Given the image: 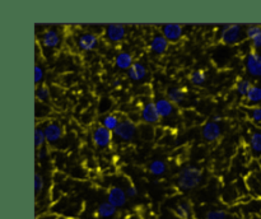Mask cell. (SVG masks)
Listing matches in <instances>:
<instances>
[{
    "label": "cell",
    "mask_w": 261,
    "mask_h": 219,
    "mask_svg": "<svg viewBox=\"0 0 261 219\" xmlns=\"http://www.w3.org/2000/svg\"><path fill=\"white\" fill-rule=\"evenodd\" d=\"M98 43H99L98 36L93 32L82 33V35L78 37V40H76L78 48L82 51L96 50L97 46H98Z\"/></svg>",
    "instance_id": "8fae6325"
},
{
    "label": "cell",
    "mask_w": 261,
    "mask_h": 219,
    "mask_svg": "<svg viewBox=\"0 0 261 219\" xmlns=\"http://www.w3.org/2000/svg\"><path fill=\"white\" fill-rule=\"evenodd\" d=\"M36 219H59V216H56L55 214H43V215L37 216Z\"/></svg>",
    "instance_id": "8d00e7d4"
},
{
    "label": "cell",
    "mask_w": 261,
    "mask_h": 219,
    "mask_svg": "<svg viewBox=\"0 0 261 219\" xmlns=\"http://www.w3.org/2000/svg\"><path fill=\"white\" fill-rule=\"evenodd\" d=\"M249 145L254 157H261V130H255L251 132Z\"/></svg>",
    "instance_id": "ffe728a7"
},
{
    "label": "cell",
    "mask_w": 261,
    "mask_h": 219,
    "mask_svg": "<svg viewBox=\"0 0 261 219\" xmlns=\"http://www.w3.org/2000/svg\"><path fill=\"white\" fill-rule=\"evenodd\" d=\"M155 107H157V111L160 114L161 119H168L173 115L175 112V104L170 101L168 98H158L154 102Z\"/></svg>",
    "instance_id": "2e32d148"
},
{
    "label": "cell",
    "mask_w": 261,
    "mask_h": 219,
    "mask_svg": "<svg viewBox=\"0 0 261 219\" xmlns=\"http://www.w3.org/2000/svg\"><path fill=\"white\" fill-rule=\"evenodd\" d=\"M252 86H254V84H252L251 80H249V79H240L239 83L236 84L237 93L241 97H246L247 93L250 92V89L252 88Z\"/></svg>",
    "instance_id": "4316f807"
},
{
    "label": "cell",
    "mask_w": 261,
    "mask_h": 219,
    "mask_svg": "<svg viewBox=\"0 0 261 219\" xmlns=\"http://www.w3.org/2000/svg\"><path fill=\"white\" fill-rule=\"evenodd\" d=\"M59 219H75V218H59Z\"/></svg>",
    "instance_id": "f35d334b"
},
{
    "label": "cell",
    "mask_w": 261,
    "mask_h": 219,
    "mask_svg": "<svg viewBox=\"0 0 261 219\" xmlns=\"http://www.w3.org/2000/svg\"><path fill=\"white\" fill-rule=\"evenodd\" d=\"M250 117L254 122H261V107H254L250 111Z\"/></svg>",
    "instance_id": "836d02e7"
},
{
    "label": "cell",
    "mask_w": 261,
    "mask_h": 219,
    "mask_svg": "<svg viewBox=\"0 0 261 219\" xmlns=\"http://www.w3.org/2000/svg\"><path fill=\"white\" fill-rule=\"evenodd\" d=\"M219 38L224 45H236L242 40V25L226 24L222 28Z\"/></svg>",
    "instance_id": "277c9868"
},
{
    "label": "cell",
    "mask_w": 261,
    "mask_h": 219,
    "mask_svg": "<svg viewBox=\"0 0 261 219\" xmlns=\"http://www.w3.org/2000/svg\"><path fill=\"white\" fill-rule=\"evenodd\" d=\"M120 121L121 120H120V117L116 114H107L101 119V125L106 127V129L111 130V131H115L116 127L119 126Z\"/></svg>",
    "instance_id": "cb8c5ba5"
},
{
    "label": "cell",
    "mask_w": 261,
    "mask_h": 219,
    "mask_svg": "<svg viewBox=\"0 0 261 219\" xmlns=\"http://www.w3.org/2000/svg\"><path fill=\"white\" fill-rule=\"evenodd\" d=\"M245 68L252 78H261V52L251 51L247 53L246 60H245Z\"/></svg>",
    "instance_id": "5b68a950"
},
{
    "label": "cell",
    "mask_w": 261,
    "mask_h": 219,
    "mask_svg": "<svg viewBox=\"0 0 261 219\" xmlns=\"http://www.w3.org/2000/svg\"><path fill=\"white\" fill-rule=\"evenodd\" d=\"M43 131H45L46 140H47L48 144H55V143H58L63 138L64 134L63 126L58 121H48L43 126Z\"/></svg>",
    "instance_id": "52a82bcc"
},
{
    "label": "cell",
    "mask_w": 261,
    "mask_h": 219,
    "mask_svg": "<svg viewBox=\"0 0 261 219\" xmlns=\"http://www.w3.org/2000/svg\"><path fill=\"white\" fill-rule=\"evenodd\" d=\"M148 171L153 176H163L167 172V163L162 159H154L148 166Z\"/></svg>",
    "instance_id": "603a6c76"
},
{
    "label": "cell",
    "mask_w": 261,
    "mask_h": 219,
    "mask_svg": "<svg viewBox=\"0 0 261 219\" xmlns=\"http://www.w3.org/2000/svg\"><path fill=\"white\" fill-rule=\"evenodd\" d=\"M107 201H109L111 205H114L115 208H122V206L126 205L127 203L126 191L122 190L119 186H112L109 190V193H107Z\"/></svg>",
    "instance_id": "9c48e42d"
},
{
    "label": "cell",
    "mask_w": 261,
    "mask_h": 219,
    "mask_svg": "<svg viewBox=\"0 0 261 219\" xmlns=\"http://www.w3.org/2000/svg\"><path fill=\"white\" fill-rule=\"evenodd\" d=\"M166 94H167V98L173 104H181L186 99V92L182 88H178V87H171V88L167 89Z\"/></svg>",
    "instance_id": "d6986e66"
},
{
    "label": "cell",
    "mask_w": 261,
    "mask_h": 219,
    "mask_svg": "<svg viewBox=\"0 0 261 219\" xmlns=\"http://www.w3.org/2000/svg\"><path fill=\"white\" fill-rule=\"evenodd\" d=\"M127 78L130 79V80H134V81H140L143 80V79L145 78V76L148 75V70H147V66L144 65V64L142 63H138V61H135L134 64H133L132 68L127 70Z\"/></svg>",
    "instance_id": "e0dca14e"
},
{
    "label": "cell",
    "mask_w": 261,
    "mask_h": 219,
    "mask_svg": "<svg viewBox=\"0 0 261 219\" xmlns=\"http://www.w3.org/2000/svg\"><path fill=\"white\" fill-rule=\"evenodd\" d=\"M201 136H203V139L208 143L217 142V140L222 136L221 125L212 121V120L205 122L204 126L201 127Z\"/></svg>",
    "instance_id": "30bf717a"
},
{
    "label": "cell",
    "mask_w": 261,
    "mask_h": 219,
    "mask_svg": "<svg viewBox=\"0 0 261 219\" xmlns=\"http://www.w3.org/2000/svg\"><path fill=\"white\" fill-rule=\"evenodd\" d=\"M175 214L177 218L180 219H191L193 215V209H191V204L188 200H181L177 203L175 208Z\"/></svg>",
    "instance_id": "44dd1931"
},
{
    "label": "cell",
    "mask_w": 261,
    "mask_h": 219,
    "mask_svg": "<svg viewBox=\"0 0 261 219\" xmlns=\"http://www.w3.org/2000/svg\"><path fill=\"white\" fill-rule=\"evenodd\" d=\"M247 40L251 41V45L254 51H261V25L250 24L246 28Z\"/></svg>",
    "instance_id": "5bb4252c"
},
{
    "label": "cell",
    "mask_w": 261,
    "mask_h": 219,
    "mask_svg": "<svg viewBox=\"0 0 261 219\" xmlns=\"http://www.w3.org/2000/svg\"><path fill=\"white\" fill-rule=\"evenodd\" d=\"M203 181V171L196 166H186L177 175V187L181 191H191L199 187Z\"/></svg>",
    "instance_id": "6da1fadb"
},
{
    "label": "cell",
    "mask_w": 261,
    "mask_h": 219,
    "mask_svg": "<svg viewBox=\"0 0 261 219\" xmlns=\"http://www.w3.org/2000/svg\"><path fill=\"white\" fill-rule=\"evenodd\" d=\"M190 81L196 87L204 86V83L206 81V73L201 69H198V70H194L193 73L190 74Z\"/></svg>",
    "instance_id": "d4e9b609"
},
{
    "label": "cell",
    "mask_w": 261,
    "mask_h": 219,
    "mask_svg": "<svg viewBox=\"0 0 261 219\" xmlns=\"http://www.w3.org/2000/svg\"><path fill=\"white\" fill-rule=\"evenodd\" d=\"M134 63V58H133L132 53L127 52V51H121V52L117 53L116 58H115V65H116V68L120 69V70L127 71L132 68Z\"/></svg>",
    "instance_id": "ac0fdd59"
},
{
    "label": "cell",
    "mask_w": 261,
    "mask_h": 219,
    "mask_svg": "<svg viewBox=\"0 0 261 219\" xmlns=\"http://www.w3.org/2000/svg\"><path fill=\"white\" fill-rule=\"evenodd\" d=\"M43 79H45V70H43L42 66H40L38 64H36L35 65V83L36 86H40L41 83L43 81Z\"/></svg>",
    "instance_id": "1f68e13d"
},
{
    "label": "cell",
    "mask_w": 261,
    "mask_h": 219,
    "mask_svg": "<svg viewBox=\"0 0 261 219\" xmlns=\"http://www.w3.org/2000/svg\"><path fill=\"white\" fill-rule=\"evenodd\" d=\"M246 101L251 104H257L261 102V87L260 86H252L247 96L245 97Z\"/></svg>",
    "instance_id": "484cf974"
},
{
    "label": "cell",
    "mask_w": 261,
    "mask_h": 219,
    "mask_svg": "<svg viewBox=\"0 0 261 219\" xmlns=\"http://www.w3.org/2000/svg\"><path fill=\"white\" fill-rule=\"evenodd\" d=\"M162 35L168 42H177L184 36V27L178 23H167L162 27Z\"/></svg>",
    "instance_id": "7c38bea8"
},
{
    "label": "cell",
    "mask_w": 261,
    "mask_h": 219,
    "mask_svg": "<svg viewBox=\"0 0 261 219\" xmlns=\"http://www.w3.org/2000/svg\"><path fill=\"white\" fill-rule=\"evenodd\" d=\"M45 190V178L42 175H40L38 172L35 173V194L36 196H38L40 194L43 193Z\"/></svg>",
    "instance_id": "4dcf8cb0"
},
{
    "label": "cell",
    "mask_w": 261,
    "mask_h": 219,
    "mask_svg": "<svg viewBox=\"0 0 261 219\" xmlns=\"http://www.w3.org/2000/svg\"><path fill=\"white\" fill-rule=\"evenodd\" d=\"M137 124L133 120L122 119L120 121L119 126L114 131V135L116 138H119L120 140H122V142H132L135 138V135H137Z\"/></svg>",
    "instance_id": "7a4b0ae2"
},
{
    "label": "cell",
    "mask_w": 261,
    "mask_h": 219,
    "mask_svg": "<svg viewBox=\"0 0 261 219\" xmlns=\"http://www.w3.org/2000/svg\"><path fill=\"white\" fill-rule=\"evenodd\" d=\"M114 131L106 129L102 125L94 127L93 132H92V142L96 145L97 148H101V149H106L111 145L112 139H114Z\"/></svg>",
    "instance_id": "3957f363"
},
{
    "label": "cell",
    "mask_w": 261,
    "mask_h": 219,
    "mask_svg": "<svg viewBox=\"0 0 261 219\" xmlns=\"http://www.w3.org/2000/svg\"><path fill=\"white\" fill-rule=\"evenodd\" d=\"M229 214L222 209H212L205 214V219H228Z\"/></svg>",
    "instance_id": "f546056e"
},
{
    "label": "cell",
    "mask_w": 261,
    "mask_h": 219,
    "mask_svg": "<svg viewBox=\"0 0 261 219\" xmlns=\"http://www.w3.org/2000/svg\"><path fill=\"white\" fill-rule=\"evenodd\" d=\"M140 119H142V121L147 125H154L160 122L161 116L160 114H158L154 102H147V103L143 106L142 111H140Z\"/></svg>",
    "instance_id": "ba28073f"
},
{
    "label": "cell",
    "mask_w": 261,
    "mask_h": 219,
    "mask_svg": "<svg viewBox=\"0 0 261 219\" xmlns=\"http://www.w3.org/2000/svg\"><path fill=\"white\" fill-rule=\"evenodd\" d=\"M47 143L46 140L45 131H43V127L36 126L35 127V147L36 149H40V148L45 147V144Z\"/></svg>",
    "instance_id": "83f0119b"
},
{
    "label": "cell",
    "mask_w": 261,
    "mask_h": 219,
    "mask_svg": "<svg viewBox=\"0 0 261 219\" xmlns=\"http://www.w3.org/2000/svg\"><path fill=\"white\" fill-rule=\"evenodd\" d=\"M222 120H223V117H222V115H219V114L213 115V117H212V121L217 122V124H219V122H221Z\"/></svg>",
    "instance_id": "74e56055"
},
{
    "label": "cell",
    "mask_w": 261,
    "mask_h": 219,
    "mask_svg": "<svg viewBox=\"0 0 261 219\" xmlns=\"http://www.w3.org/2000/svg\"><path fill=\"white\" fill-rule=\"evenodd\" d=\"M111 86H112V88H120V87L122 86V80L120 78H115V79H112V81H111Z\"/></svg>",
    "instance_id": "d590c367"
},
{
    "label": "cell",
    "mask_w": 261,
    "mask_h": 219,
    "mask_svg": "<svg viewBox=\"0 0 261 219\" xmlns=\"http://www.w3.org/2000/svg\"><path fill=\"white\" fill-rule=\"evenodd\" d=\"M125 191H126L127 198H135L138 195V188L134 185H130Z\"/></svg>",
    "instance_id": "e575fe53"
},
{
    "label": "cell",
    "mask_w": 261,
    "mask_h": 219,
    "mask_svg": "<svg viewBox=\"0 0 261 219\" xmlns=\"http://www.w3.org/2000/svg\"><path fill=\"white\" fill-rule=\"evenodd\" d=\"M117 213V208H115L114 205L109 203V201H103V203L99 204L97 206V215L99 218H103V219H109L112 218L114 215H116Z\"/></svg>",
    "instance_id": "7402d4cb"
},
{
    "label": "cell",
    "mask_w": 261,
    "mask_h": 219,
    "mask_svg": "<svg viewBox=\"0 0 261 219\" xmlns=\"http://www.w3.org/2000/svg\"><path fill=\"white\" fill-rule=\"evenodd\" d=\"M48 157V150L45 147L40 148V149H36V159L43 162L45 159H47Z\"/></svg>",
    "instance_id": "d6a6232c"
},
{
    "label": "cell",
    "mask_w": 261,
    "mask_h": 219,
    "mask_svg": "<svg viewBox=\"0 0 261 219\" xmlns=\"http://www.w3.org/2000/svg\"><path fill=\"white\" fill-rule=\"evenodd\" d=\"M41 41H42V45L47 48H55L60 45L61 38L60 35L56 30L54 28H48L45 32L42 33V37H41Z\"/></svg>",
    "instance_id": "9a60e30c"
},
{
    "label": "cell",
    "mask_w": 261,
    "mask_h": 219,
    "mask_svg": "<svg viewBox=\"0 0 261 219\" xmlns=\"http://www.w3.org/2000/svg\"><path fill=\"white\" fill-rule=\"evenodd\" d=\"M168 45H170V42L166 40L165 36L158 33V35L153 36L152 40H150L149 50L152 51L153 53H155V55H163V53L167 51Z\"/></svg>",
    "instance_id": "4fadbf2b"
},
{
    "label": "cell",
    "mask_w": 261,
    "mask_h": 219,
    "mask_svg": "<svg viewBox=\"0 0 261 219\" xmlns=\"http://www.w3.org/2000/svg\"><path fill=\"white\" fill-rule=\"evenodd\" d=\"M126 27L121 23H112V24H107L105 28V35L106 38L112 43H119L125 40L126 37Z\"/></svg>",
    "instance_id": "8992f818"
},
{
    "label": "cell",
    "mask_w": 261,
    "mask_h": 219,
    "mask_svg": "<svg viewBox=\"0 0 261 219\" xmlns=\"http://www.w3.org/2000/svg\"><path fill=\"white\" fill-rule=\"evenodd\" d=\"M36 99L38 102H47L50 99V89L46 86L36 87Z\"/></svg>",
    "instance_id": "f1b7e54d"
}]
</instances>
